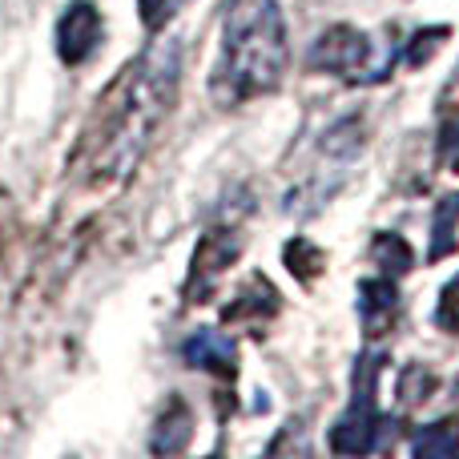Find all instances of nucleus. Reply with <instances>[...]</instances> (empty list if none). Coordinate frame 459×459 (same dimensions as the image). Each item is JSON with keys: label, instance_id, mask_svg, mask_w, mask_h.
Masks as SVG:
<instances>
[{"label": "nucleus", "instance_id": "nucleus-1", "mask_svg": "<svg viewBox=\"0 0 459 459\" xmlns=\"http://www.w3.org/2000/svg\"><path fill=\"white\" fill-rule=\"evenodd\" d=\"M182 81V45H150L97 101L81 145L73 153V178L85 190H113L134 178L150 137L166 121Z\"/></svg>", "mask_w": 459, "mask_h": 459}, {"label": "nucleus", "instance_id": "nucleus-2", "mask_svg": "<svg viewBox=\"0 0 459 459\" xmlns=\"http://www.w3.org/2000/svg\"><path fill=\"white\" fill-rule=\"evenodd\" d=\"M286 21L278 0H230L222 16V56L214 65V97L242 105L282 85Z\"/></svg>", "mask_w": 459, "mask_h": 459}, {"label": "nucleus", "instance_id": "nucleus-3", "mask_svg": "<svg viewBox=\"0 0 459 459\" xmlns=\"http://www.w3.org/2000/svg\"><path fill=\"white\" fill-rule=\"evenodd\" d=\"M395 65V53L379 40H371L355 24H331L323 37L310 45V69L331 73V77H351L359 85L383 81Z\"/></svg>", "mask_w": 459, "mask_h": 459}, {"label": "nucleus", "instance_id": "nucleus-4", "mask_svg": "<svg viewBox=\"0 0 459 459\" xmlns=\"http://www.w3.org/2000/svg\"><path fill=\"white\" fill-rule=\"evenodd\" d=\"M383 359L371 351L359 355L355 363V399L351 407L334 420L331 428V452L334 455H367L379 447V407H375V391H379Z\"/></svg>", "mask_w": 459, "mask_h": 459}, {"label": "nucleus", "instance_id": "nucleus-5", "mask_svg": "<svg viewBox=\"0 0 459 459\" xmlns=\"http://www.w3.org/2000/svg\"><path fill=\"white\" fill-rule=\"evenodd\" d=\"M242 254V238L234 230H210L194 250V266H190V282H186V299L190 302H206V294L214 290V282L226 274V266H234V258Z\"/></svg>", "mask_w": 459, "mask_h": 459}, {"label": "nucleus", "instance_id": "nucleus-6", "mask_svg": "<svg viewBox=\"0 0 459 459\" xmlns=\"http://www.w3.org/2000/svg\"><path fill=\"white\" fill-rule=\"evenodd\" d=\"M97 45H101V13L89 0L69 4V13L56 21V53H61V61L85 65Z\"/></svg>", "mask_w": 459, "mask_h": 459}, {"label": "nucleus", "instance_id": "nucleus-7", "mask_svg": "<svg viewBox=\"0 0 459 459\" xmlns=\"http://www.w3.org/2000/svg\"><path fill=\"white\" fill-rule=\"evenodd\" d=\"M395 315H399L395 278H391V274L363 278V282H359V318H363L367 334H383V331H391Z\"/></svg>", "mask_w": 459, "mask_h": 459}, {"label": "nucleus", "instance_id": "nucleus-8", "mask_svg": "<svg viewBox=\"0 0 459 459\" xmlns=\"http://www.w3.org/2000/svg\"><path fill=\"white\" fill-rule=\"evenodd\" d=\"M186 363L198 367V371H214V375H234L238 371V342L226 331H198L186 339L182 347Z\"/></svg>", "mask_w": 459, "mask_h": 459}, {"label": "nucleus", "instance_id": "nucleus-9", "mask_svg": "<svg viewBox=\"0 0 459 459\" xmlns=\"http://www.w3.org/2000/svg\"><path fill=\"white\" fill-rule=\"evenodd\" d=\"M194 436V411L182 403V399H169L166 411L158 415L153 423V436H150V452L153 455H174V452H186Z\"/></svg>", "mask_w": 459, "mask_h": 459}, {"label": "nucleus", "instance_id": "nucleus-10", "mask_svg": "<svg viewBox=\"0 0 459 459\" xmlns=\"http://www.w3.org/2000/svg\"><path fill=\"white\" fill-rule=\"evenodd\" d=\"M274 310H278L274 286H270L262 274H254L250 282L238 290V302H230L226 307V323H242V318H270Z\"/></svg>", "mask_w": 459, "mask_h": 459}, {"label": "nucleus", "instance_id": "nucleus-11", "mask_svg": "<svg viewBox=\"0 0 459 459\" xmlns=\"http://www.w3.org/2000/svg\"><path fill=\"white\" fill-rule=\"evenodd\" d=\"M459 194H447V198H439L436 214H431V246H428V258L431 262H444L447 254H455L459 238Z\"/></svg>", "mask_w": 459, "mask_h": 459}, {"label": "nucleus", "instance_id": "nucleus-12", "mask_svg": "<svg viewBox=\"0 0 459 459\" xmlns=\"http://www.w3.org/2000/svg\"><path fill=\"white\" fill-rule=\"evenodd\" d=\"M411 455H459V420H436L411 439Z\"/></svg>", "mask_w": 459, "mask_h": 459}, {"label": "nucleus", "instance_id": "nucleus-13", "mask_svg": "<svg viewBox=\"0 0 459 459\" xmlns=\"http://www.w3.org/2000/svg\"><path fill=\"white\" fill-rule=\"evenodd\" d=\"M371 254H375V262H379V274H391V278L407 274V270L415 266V254H411V246H407L399 234H391V230H383V234H375Z\"/></svg>", "mask_w": 459, "mask_h": 459}, {"label": "nucleus", "instance_id": "nucleus-14", "mask_svg": "<svg viewBox=\"0 0 459 459\" xmlns=\"http://www.w3.org/2000/svg\"><path fill=\"white\" fill-rule=\"evenodd\" d=\"M282 258H286V266H290V274L299 278V282H310V278H318L323 274V250H318L315 242H307V238H294V242H286V250H282Z\"/></svg>", "mask_w": 459, "mask_h": 459}, {"label": "nucleus", "instance_id": "nucleus-15", "mask_svg": "<svg viewBox=\"0 0 459 459\" xmlns=\"http://www.w3.org/2000/svg\"><path fill=\"white\" fill-rule=\"evenodd\" d=\"M452 37V29L447 24H428V29H420L411 40H407V48H403V61L411 65V69H423V65L436 56V48L444 45V40Z\"/></svg>", "mask_w": 459, "mask_h": 459}, {"label": "nucleus", "instance_id": "nucleus-16", "mask_svg": "<svg viewBox=\"0 0 459 459\" xmlns=\"http://www.w3.org/2000/svg\"><path fill=\"white\" fill-rule=\"evenodd\" d=\"M436 326H439V331H447V334H459V274L444 286V290H439Z\"/></svg>", "mask_w": 459, "mask_h": 459}, {"label": "nucleus", "instance_id": "nucleus-17", "mask_svg": "<svg viewBox=\"0 0 459 459\" xmlns=\"http://www.w3.org/2000/svg\"><path fill=\"white\" fill-rule=\"evenodd\" d=\"M439 161L452 174H459V117H447L444 129H439Z\"/></svg>", "mask_w": 459, "mask_h": 459}, {"label": "nucleus", "instance_id": "nucleus-18", "mask_svg": "<svg viewBox=\"0 0 459 459\" xmlns=\"http://www.w3.org/2000/svg\"><path fill=\"white\" fill-rule=\"evenodd\" d=\"M137 4H142L145 29H153V32H158L161 24L169 21V13H174V0H137Z\"/></svg>", "mask_w": 459, "mask_h": 459}, {"label": "nucleus", "instance_id": "nucleus-19", "mask_svg": "<svg viewBox=\"0 0 459 459\" xmlns=\"http://www.w3.org/2000/svg\"><path fill=\"white\" fill-rule=\"evenodd\" d=\"M174 4H186V0H174Z\"/></svg>", "mask_w": 459, "mask_h": 459}]
</instances>
